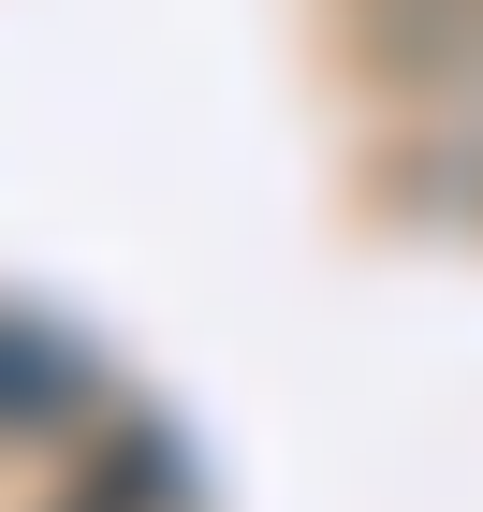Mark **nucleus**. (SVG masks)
Listing matches in <instances>:
<instances>
[{"label": "nucleus", "mask_w": 483, "mask_h": 512, "mask_svg": "<svg viewBox=\"0 0 483 512\" xmlns=\"http://www.w3.org/2000/svg\"><path fill=\"white\" fill-rule=\"evenodd\" d=\"M59 512H191V469H176V439L161 425H103L59 483Z\"/></svg>", "instance_id": "nucleus-1"}]
</instances>
